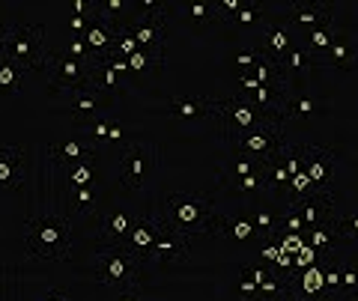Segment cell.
<instances>
[{"mask_svg": "<svg viewBox=\"0 0 358 301\" xmlns=\"http://www.w3.org/2000/svg\"><path fill=\"white\" fill-rule=\"evenodd\" d=\"M164 230L179 233V236H212L221 230V215L215 209V200L200 191H173L162 200L159 212H152Z\"/></svg>", "mask_w": 358, "mask_h": 301, "instance_id": "cell-1", "label": "cell"}, {"mask_svg": "<svg viewBox=\"0 0 358 301\" xmlns=\"http://www.w3.org/2000/svg\"><path fill=\"white\" fill-rule=\"evenodd\" d=\"M24 242L39 260H69L75 239H72V224L63 215H39L30 218L24 224Z\"/></svg>", "mask_w": 358, "mask_h": 301, "instance_id": "cell-2", "label": "cell"}, {"mask_svg": "<svg viewBox=\"0 0 358 301\" xmlns=\"http://www.w3.org/2000/svg\"><path fill=\"white\" fill-rule=\"evenodd\" d=\"M143 263L134 256L126 244H99L93 256V277L110 289H141Z\"/></svg>", "mask_w": 358, "mask_h": 301, "instance_id": "cell-3", "label": "cell"}, {"mask_svg": "<svg viewBox=\"0 0 358 301\" xmlns=\"http://www.w3.org/2000/svg\"><path fill=\"white\" fill-rule=\"evenodd\" d=\"M45 30L39 24H13V27H3L0 33V54L15 63L21 72H42L45 66V57H48V51H45Z\"/></svg>", "mask_w": 358, "mask_h": 301, "instance_id": "cell-4", "label": "cell"}, {"mask_svg": "<svg viewBox=\"0 0 358 301\" xmlns=\"http://www.w3.org/2000/svg\"><path fill=\"white\" fill-rule=\"evenodd\" d=\"M159 170V149L147 140L126 143L120 152V182L126 191H141Z\"/></svg>", "mask_w": 358, "mask_h": 301, "instance_id": "cell-5", "label": "cell"}, {"mask_svg": "<svg viewBox=\"0 0 358 301\" xmlns=\"http://www.w3.org/2000/svg\"><path fill=\"white\" fill-rule=\"evenodd\" d=\"M164 3L152 6V9H141L134 3V13L126 21V27L131 30L134 42L141 45V51H150L155 57L164 60V39H167V27H164Z\"/></svg>", "mask_w": 358, "mask_h": 301, "instance_id": "cell-6", "label": "cell"}, {"mask_svg": "<svg viewBox=\"0 0 358 301\" xmlns=\"http://www.w3.org/2000/svg\"><path fill=\"white\" fill-rule=\"evenodd\" d=\"M96 63L72 60V57H66V54L60 51V54H48V57H45L42 72H45V81H48V87H51V90H57L60 98H63L66 93H72V90H78V87L90 84V75H93Z\"/></svg>", "mask_w": 358, "mask_h": 301, "instance_id": "cell-7", "label": "cell"}, {"mask_svg": "<svg viewBox=\"0 0 358 301\" xmlns=\"http://www.w3.org/2000/svg\"><path fill=\"white\" fill-rule=\"evenodd\" d=\"M215 117H221L224 122V131H227V140H239L245 138L248 131H254L257 126H263L266 119H275V117H266L260 114V110L254 108V102L248 96H233L227 98V102H218V110H215Z\"/></svg>", "mask_w": 358, "mask_h": 301, "instance_id": "cell-8", "label": "cell"}, {"mask_svg": "<svg viewBox=\"0 0 358 301\" xmlns=\"http://www.w3.org/2000/svg\"><path fill=\"white\" fill-rule=\"evenodd\" d=\"M284 122L281 119H266L263 126H257L254 131H248L245 138H239V140H233L230 147L233 149H239V152H245V155H251L254 161H268L272 155L278 152V147L284 143Z\"/></svg>", "mask_w": 358, "mask_h": 301, "instance_id": "cell-9", "label": "cell"}, {"mask_svg": "<svg viewBox=\"0 0 358 301\" xmlns=\"http://www.w3.org/2000/svg\"><path fill=\"white\" fill-rule=\"evenodd\" d=\"M322 114V98L317 93H310L308 87H287L278 102V119L284 122H308L313 117Z\"/></svg>", "mask_w": 358, "mask_h": 301, "instance_id": "cell-10", "label": "cell"}, {"mask_svg": "<svg viewBox=\"0 0 358 301\" xmlns=\"http://www.w3.org/2000/svg\"><path fill=\"white\" fill-rule=\"evenodd\" d=\"M301 170L310 176L313 188L326 197L331 194V182H334V152L326 147H317V143H305L301 147Z\"/></svg>", "mask_w": 358, "mask_h": 301, "instance_id": "cell-11", "label": "cell"}, {"mask_svg": "<svg viewBox=\"0 0 358 301\" xmlns=\"http://www.w3.org/2000/svg\"><path fill=\"white\" fill-rule=\"evenodd\" d=\"M155 224H159V221H155ZM188 254H192V239L164 230L159 224V239H155L152 251L147 254V260H143V269H152V265H179Z\"/></svg>", "mask_w": 358, "mask_h": 301, "instance_id": "cell-12", "label": "cell"}, {"mask_svg": "<svg viewBox=\"0 0 358 301\" xmlns=\"http://www.w3.org/2000/svg\"><path fill=\"white\" fill-rule=\"evenodd\" d=\"M289 15H287V27L293 33H313L320 27H331L334 15L329 3H308V0H299V3H289Z\"/></svg>", "mask_w": 358, "mask_h": 301, "instance_id": "cell-13", "label": "cell"}, {"mask_svg": "<svg viewBox=\"0 0 358 301\" xmlns=\"http://www.w3.org/2000/svg\"><path fill=\"white\" fill-rule=\"evenodd\" d=\"M60 102H63L66 110H69V117L78 122V126H87V122H93V119H102L99 114L105 110L108 98L102 93H96L93 87H78V90L66 93Z\"/></svg>", "mask_w": 358, "mask_h": 301, "instance_id": "cell-14", "label": "cell"}, {"mask_svg": "<svg viewBox=\"0 0 358 301\" xmlns=\"http://www.w3.org/2000/svg\"><path fill=\"white\" fill-rule=\"evenodd\" d=\"M48 152H51V159L57 161L60 167H66V170H69V167H75L78 161L93 159V155L99 152V147L84 135V131H78V135H66L63 140L51 143Z\"/></svg>", "mask_w": 358, "mask_h": 301, "instance_id": "cell-15", "label": "cell"}, {"mask_svg": "<svg viewBox=\"0 0 358 301\" xmlns=\"http://www.w3.org/2000/svg\"><path fill=\"white\" fill-rule=\"evenodd\" d=\"M27 179V152L21 147H0V188L18 191Z\"/></svg>", "mask_w": 358, "mask_h": 301, "instance_id": "cell-16", "label": "cell"}, {"mask_svg": "<svg viewBox=\"0 0 358 301\" xmlns=\"http://www.w3.org/2000/svg\"><path fill=\"white\" fill-rule=\"evenodd\" d=\"M278 66H281V78L287 87H293L299 81H310L313 78V69H317V63H313V54L308 48H299L293 45L281 60H278Z\"/></svg>", "mask_w": 358, "mask_h": 301, "instance_id": "cell-17", "label": "cell"}, {"mask_svg": "<svg viewBox=\"0 0 358 301\" xmlns=\"http://www.w3.org/2000/svg\"><path fill=\"white\" fill-rule=\"evenodd\" d=\"M155 239H159V224H155L152 215H147V218H134V227L129 230V236L122 239V244H126V248L143 263L147 254L152 251Z\"/></svg>", "mask_w": 358, "mask_h": 301, "instance_id": "cell-18", "label": "cell"}, {"mask_svg": "<svg viewBox=\"0 0 358 301\" xmlns=\"http://www.w3.org/2000/svg\"><path fill=\"white\" fill-rule=\"evenodd\" d=\"M167 108H171V117H179V119H209L215 117L218 102L206 96H173Z\"/></svg>", "mask_w": 358, "mask_h": 301, "instance_id": "cell-19", "label": "cell"}, {"mask_svg": "<svg viewBox=\"0 0 358 301\" xmlns=\"http://www.w3.org/2000/svg\"><path fill=\"white\" fill-rule=\"evenodd\" d=\"M134 227V218L129 209H110L108 215L99 218V236L102 244H117L129 236V230Z\"/></svg>", "mask_w": 358, "mask_h": 301, "instance_id": "cell-20", "label": "cell"}, {"mask_svg": "<svg viewBox=\"0 0 358 301\" xmlns=\"http://www.w3.org/2000/svg\"><path fill=\"white\" fill-rule=\"evenodd\" d=\"M301 221H305V230H313L320 224H326L329 218H334L338 212H334V197H326V194H313L308 200H301L296 203Z\"/></svg>", "mask_w": 358, "mask_h": 301, "instance_id": "cell-21", "label": "cell"}, {"mask_svg": "<svg viewBox=\"0 0 358 301\" xmlns=\"http://www.w3.org/2000/svg\"><path fill=\"white\" fill-rule=\"evenodd\" d=\"M114 33H117V24H110V21H102V18H93L90 21V27L84 33V42L90 54H93L96 60H105L110 54V45H114Z\"/></svg>", "mask_w": 358, "mask_h": 301, "instance_id": "cell-22", "label": "cell"}, {"mask_svg": "<svg viewBox=\"0 0 358 301\" xmlns=\"http://www.w3.org/2000/svg\"><path fill=\"white\" fill-rule=\"evenodd\" d=\"M326 63L331 69H352L358 63V39L341 30L338 39L331 42V48L326 51Z\"/></svg>", "mask_w": 358, "mask_h": 301, "instance_id": "cell-23", "label": "cell"}, {"mask_svg": "<svg viewBox=\"0 0 358 301\" xmlns=\"http://www.w3.org/2000/svg\"><path fill=\"white\" fill-rule=\"evenodd\" d=\"M87 87H93V90L102 93L105 98H117L122 93V78L114 69H110L108 60H99L93 66V75H90V84Z\"/></svg>", "mask_w": 358, "mask_h": 301, "instance_id": "cell-24", "label": "cell"}, {"mask_svg": "<svg viewBox=\"0 0 358 301\" xmlns=\"http://www.w3.org/2000/svg\"><path fill=\"white\" fill-rule=\"evenodd\" d=\"M289 48H293V30L287 24H266L263 27V54L281 60Z\"/></svg>", "mask_w": 358, "mask_h": 301, "instance_id": "cell-25", "label": "cell"}, {"mask_svg": "<svg viewBox=\"0 0 358 301\" xmlns=\"http://www.w3.org/2000/svg\"><path fill=\"white\" fill-rule=\"evenodd\" d=\"M251 224L257 230V239H272L278 233V203H260L251 215Z\"/></svg>", "mask_w": 358, "mask_h": 301, "instance_id": "cell-26", "label": "cell"}, {"mask_svg": "<svg viewBox=\"0 0 358 301\" xmlns=\"http://www.w3.org/2000/svg\"><path fill=\"white\" fill-rule=\"evenodd\" d=\"M221 230L224 236H230L233 242L239 244H248V242H257V230L251 224V218H221Z\"/></svg>", "mask_w": 358, "mask_h": 301, "instance_id": "cell-27", "label": "cell"}, {"mask_svg": "<svg viewBox=\"0 0 358 301\" xmlns=\"http://www.w3.org/2000/svg\"><path fill=\"white\" fill-rule=\"evenodd\" d=\"M21 81H24V72L0 54V96H15L21 90Z\"/></svg>", "mask_w": 358, "mask_h": 301, "instance_id": "cell-28", "label": "cell"}, {"mask_svg": "<svg viewBox=\"0 0 358 301\" xmlns=\"http://www.w3.org/2000/svg\"><path fill=\"white\" fill-rule=\"evenodd\" d=\"M134 51H141V45L134 42V36H131V30L126 27V24H117V33H114V45H110V54L108 57H120V60H126L129 63V57Z\"/></svg>", "mask_w": 358, "mask_h": 301, "instance_id": "cell-29", "label": "cell"}, {"mask_svg": "<svg viewBox=\"0 0 358 301\" xmlns=\"http://www.w3.org/2000/svg\"><path fill=\"white\" fill-rule=\"evenodd\" d=\"M299 286H301V295H308V298H317V295L326 293V281H322V265L313 263L310 269L301 272Z\"/></svg>", "mask_w": 358, "mask_h": 301, "instance_id": "cell-30", "label": "cell"}, {"mask_svg": "<svg viewBox=\"0 0 358 301\" xmlns=\"http://www.w3.org/2000/svg\"><path fill=\"white\" fill-rule=\"evenodd\" d=\"M72 200H75V212H78V215H96V212H99V188L96 185L72 188Z\"/></svg>", "mask_w": 358, "mask_h": 301, "instance_id": "cell-31", "label": "cell"}, {"mask_svg": "<svg viewBox=\"0 0 358 301\" xmlns=\"http://www.w3.org/2000/svg\"><path fill=\"white\" fill-rule=\"evenodd\" d=\"M230 188L236 194H242V197H251V194H266V176H263V164L257 167L254 173H248V176H242V179H236V182H230Z\"/></svg>", "mask_w": 358, "mask_h": 301, "instance_id": "cell-32", "label": "cell"}, {"mask_svg": "<svg viewBox=\"0 0 358 301\" xmlns=\"http://www.w3.org/2000/svg\"><path fill=\"white\" fill-rule=\"evenodd\" d=\"M162 57H155L150 51H134L129 57V72L131 75H147V72H159L162 69Z\"/></svg>", "mask_w": 358, "mask_h": 301, "instance_id": "cell-33", "label": "cell"}, {"mask_svg": "<svg viewBox=\"0 0 358 301\" xmlns=\"http://www.w3.org/2000/svg\"><path fill=\"white\" fill-rule=\"evenodd\" d=\"M69 185L72 188L96 185V164H93V159H84V161H78L75 167H69Z\"/></svg>", "mask_w": 358, "mask_h": 301, "instance_id": "cell-34", "label": "cell"}, {"mask_svg": "<svg viewBox=\"0 0 358 301\" xmlns=\"http://www.w3.org/2000/svg\"><path fill=\"white\" fill-rule=\"evenodd\" d=\"M182 13L192 18V21H200V24H215V3H203V0H188L182 3Z\"/></svg>", "mask_w": 358, "mask_h": 301, "instance_id": "cell-35", "label": "cell"}, {"mask_svg": "<svg viewBox=\"0 0 358 301\" xmlns=\"http://www.w3.org/2000/svg\"><path fill=\"white\" fill-rule=\"evenodd\" d=\"M338 33H341V30L334 27V24H331V27H320V30L308 33V36H305V39H308V51H322V54H326V51L331 48V42L338 39Z\"/></svg>", "mask_w": 358, "mask_h": 301, "instance_id": "cell-36", "label": "cell"}, {"mask_svg": "<svg viewBox=\"0 0 358 301\" xmlns=\"http://www.w3.org/2000/svg\"><path fill=\"white\" fill-rule=\"evenodd\" d=\"M260 13H263V3H245L236 15H230L224 24H233V27H251L260 21Z\"/></svg>", "mask_w": 358, "mask_h": 301, "instance_id": "cell-37", "label": "cell"}, {"mask_svg": "<svg viewBox=\"0 0 358 301\" xmlns=\"http://www.w3.org/2000/svg\"><path fill=\"white\" fill-rule=\"evenodd\" d=\"M63 54H66V57H72V60L96 63V57H93V54H90V48H87L84 36H69V39H66V45H63Z\"/></svg>", "mask_w": 358, "mask_h": 301, "instance_id": "cell-38", "label": "cell"}, {"mask_svg": "<svg viewBox=\"0 0 358 301\" xmlns=\"http://www.w3.org/2000/svg\"><path fill=\"white\" fill-rule=\"evenodd\" d=\"M257 167H260V161H254L251 155H245V152H233V167H230V173H233V179L230 182H236V179H242V176H248V173H254Z\"/></svg>", "mask_w": 358, "mask_h": 301, "instance_id": "cell-39", "label": "cell"}, {"mask_svg": "<svg viewBox=\"0 0 358 301\" xmlns=\"http://www.w3.org/2000/svg\"><path fill=\"white\" fill-rule=\"evenodd\" d=\"M338 227H341L343 242L358 244V206H355V209H350L346 215H341V218H338Z\"/></svg>", "mask_w": 358, "mask_h": 301, "instance_id": "cell-40", "label": "cell"}, {"mask_svg": "<svg viewBox=\"0 0 358 301\" xmlns=\"http://www.w3.org/2000/svg\"><path fill=\"white\" fill-rule=\"evenodd\" d=\"M322 281H326V293L329 295L343 293V286H341V263H326L322 265Z\"/></svg>", "mask_w": 358, "mask_h": 301, "instance_id": "cell-41", "label": "cell"}, {"mask_svg": "<svg viewBox=\"0 0 358 301\" xmlns=\"http://www.w3.org/2000/svg\"><path fill=\"white\" fill-rule=\"evenodd\" d=\"M108 126H110L108 119H93V122H87V126H81V131L99 147V143H108Z\"/></svg>", "mask_w": 358, "mask_h": 301, "instance_id": "cell-42", "label": "cell"}, {"mask_svg": "<svg viewBox=\"0 0 358 301\" xmlns=\"http://www.w3.org/2000/svg\"><path fill=\"white\" fill-rule=\"evenodd\" d=\"M317 256H320V254L313 251L310 244H305V248H301V251L293 256V263H296V269H299V272H305V269H310V265L317 263Z\"/></svg>", "mask_w": 358, "mask_h": 301, "instance_id": "cell-43", "label": "cell"}, {"mask_svg": "<svg viewBox=\"0 0 358 301\" xmlns=\"http://www.w3.org/2000/svg\"><path fill=\"white\" fill-rule=\"evenodd\" d=\"M257 293H260V289H257V284H254L245 272H239V298H242V301H254Z\"/></svg>", "mask_w": 358, "mask_h": 301, "instance_id": "cell-44", "label": "cell"}, {"mask_svg": "<svg viewBox=\"0 0 358 301\" xmlns=\"http://www.w3.org/2000/svg\"><path fill=\"white\" fill-rule=\"evenodd\" d=\"M341 286L343 289H358V272L346 263H341Z\"/></svg>", "mask_w": 358, "mask_h": 301, "instance_id": "cell-45", "label": "cell"}, {"mask_svg": "<svg viewBox=\"0 0 358 301\" xmlns=\"http://www.w3.org/2000/svg\"><path fill=\"white\" fill-rule=\"evenodd\" d=\"M90 21L93 18H84V15H69V36H84Z\"/></svg>", "mask_w": 358, "mask_h": 301, "instance_id": "cell-46", "label": "cell"}, {"mask_svg": "<svg viewBox=\"0 0 358 301\" xmlns=\"http://www.w3.org/2000/svg\"><path fill=\"white\" fill-rule=\"evenodd\" d=\"M257 57H260V51H239V54H236V66H239L242 72H251L254 63H257Z\"/></svg>", "mask_w": 358, "mask_h": 301, "instance_id": "cell-47", "label": "cell"}, {"mask_svg": "<svg viewBox=\"0 0 358 301\" xmlns=\"http://www.w3.org/2000/svg\"><path fill=\"white\" fill-rule=\"evenodd\" d=\"M305 244H308L305 236H284V239H281V251H287V254L296 256L301 248H305Z\"/></svg>", "mask_w": 358, "mask_h": 301, "instance_id": "cell-48", "label": "cell"}, {"mask_svg": "<svg viewBox=\"0 0 358 301\" xmlns=\"http://www.w3.org/2000/svg\"><path fill=\"white\" fill-rule=\"evenodd\" d=\"M278 254H281V244H263V248H260V256H263V260H266L268 265H275Z\"/></svg>", "mask_w": 358, "mask_h": 301, "instance_id": "cell-49", "label": "cell"}, {"mask_svg": "<svg viewBox=\"0 0 358 301\" xmlns=\"http://www.w3.org/2000/svg\"><path fill=\"white\" fill-rule=\"evenodd\" d=\"M126 140V131H122L120 122H110L108 126V143H122Z\"/></svg>", "mask_w": 358, "mask_h": 301, "instance_id": "cell-50", "label": "cell"}, {"mask_svg": "<svg viewBox=\"0 0 358 301\" xmlns=\"http://www.w3.org/2000/svg\"><path fill=\"white\" fill-rule=\"evenodd\" d=\"M272 269H296V263H293V254L281 251V254H278V260H275V265H272Z\"/></svg>", "mask_w": 358, "mask_h": 301, "instance_id": "cell-51", "label": "cell"}, {"mask_svg": "<svg viewBox=\"0 0 358 301\" xmlns=\"http://www.w3.org/2000/svg\"><path fill=\"white\" fill-rule=\"evenodd\" d=\"M36 301H69V295L57 293V289H45V293H42V295H39Z\"/></svg>", "mask_w": 358, "mask_h": 301, "instance_id": "cell-52", "label": "cell"}, {"mask_svg": "<svg viewBox=\"0 0 358 301\" xmlns=\"http://www.w3.org/2000/svg\"><path fill=\"white\" fill-rule=\"evenodd\" d=\"M117 301H141V289H120Z\"/></svg>", "mask_w": 358, "mask_h": 301, "instance_id": "cell-53", "label": "cell"}, {"mask_svg": "<svg viewBox=\"0 0 358 301\" xmlns=\"http://www.w3.org/2000/svg\"><path fill=\"white\" fill-rule=\"evenodd\" d=\"M278 301H299V298L293 295V289H289V293H287V295H281V298H278Z\"/></svg>", "mask_w": 358, "mask_h": 301, "instance_id": "cell-54", "label": "cell"}, {"mask_svg": "<svg viewBox=\"0 0 358 301\" xmlns=\"http://www.w3.org/2000/svg\"><path fill=\"white\" fill-rule=\"evenodd\" d=\"M352 269L358 272V254H355V260H352Z\"/></svg>", "mask_w": 358, "mask_h": 301, "instance_id": "cell-55", "label": "cell"}, {"mask_svg": "<svg viewBox=\"0 0 358 301\" xmlns=\"http://www.w3.org/2000/svg\"><path fill=\"white\" fill-rule=\"evenodd\" d=\"M355 159H358V140H355Z\"/></svg>", "mask_w": 358, "mask_h": 301, "instance_id": "cell-56", "label": "cell"}, {"mask_svg": "<svg viewBox=\"0 0 358 301\" xmlns=\"http://www.w3.org/2000/svg\"><path fill=\"white\" fill-rule=\"evenodd\" d=\"M346 301H358V298H346Z\"/></svg>", "mask_w": 358, "mask_h": 301, "instance_id": "cell-57", "label": "cell"}, {"mask_svg": "<svg viewBox=\"0 0 358 301\" xmlns=\"http://www.w3.org/2000/svg\"><path fill=\"white\" fill-rule=\"evenodd\" d=\"M254 301H260V298H254Z\"/></svg>", "mask_w": 358, "mask_h": 301, "instance_id": "cell-58", "label": "cell"}, {"mask_svg": "<svg viewBox=\"0 0 358 301\" xmlns=\"http://www.w3.org/2000/svg\"><path fill=\"white\" fill-rule=\"evenodd\" d=\"M355 102H358V96H355Z\"/></svg>", "mask_w": 358, "mask_h": 301, "instance_id": "cell-59", "label": "cell"}]
</instances>
